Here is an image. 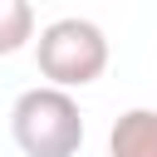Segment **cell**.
Here are the masks:
<instances>
[{
  "label": "cell",
  "mask_w": 157,
  "mask_h": 157,
  "mask_svg": "<svg viewBox=\"0 0 157 157\" xmlns=\"http://www.w3.org/2000/svg\"><path fill=\"white\" fill-rule=\"evenodd\" d=\"M29 39H34L29 0H0V54H20Z\"/></svg>",
  "instance_id": "4"
},
{
  "label": "cell",
  "mask_w": 157,
  "mask_h": 157,
  "mask_svg": "<svg viewBox=\"0 0 157 157\" xmlns=\"http://www.w3.org/2000/svg\"><path fill=\"white\" fill-rule=\"evenodd\" d=\"M10 137L25 157H74L83 147V113L74 93L59 88H25L10 108Z\"/></svg>",
  "instance_id": "2"
},
{
  "label": "cell",
  "mask_w": 157,
  "mask_h": 157,
  "mask_svg": "<svg viewBox=\"0 0 157 157\" xmlns=\"http://www.w3.org/2000/svg\"><path fill=\"white\" fill-rule=\"evenodd\" d=\"M34 64L49 78V88H59V93L88 88L108 69V34L93 20H83V15H64V20H54V25L39 29Z\"/></svg>",
  "instance_id": "1"
},
{
  "label": "cell",
  "mask_w": 157,
  "mask_h": 157,
  "mask_svg": "<svg viewBox=\"0 0 157 157\" xmlns=\"http://www.w3.org/2000/svg\"><path fill=\"white\" fill-rule=\"evenodd\" d=\"M108 157H157V108L118 113L108 132Z\"/></svg>",
  "instance_id": "3"
}]
</instances>
